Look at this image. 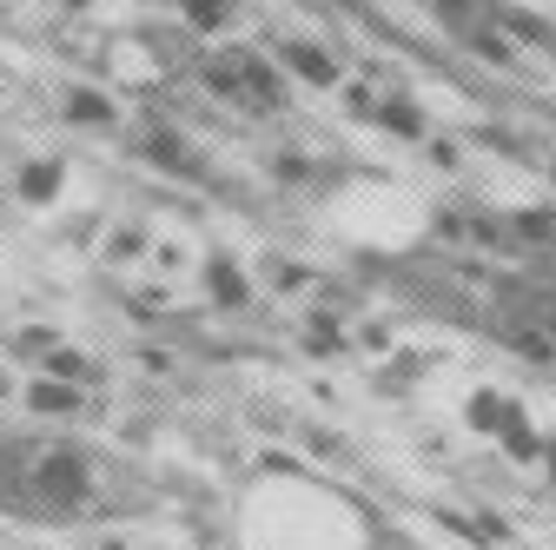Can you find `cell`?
Segmentation results:
<instances>
[{"mask_svg": "<svg viewBox=\"0 0 556 550\" xmlns=\"http://www.w3.org/2000/svg\"><path fill=\"white\" fill-rule=\"evenodd\" d=\"M147 252V233H113V259H139Z\"/></svg>", "mask_w": 556, "mask_h": 550, "instance_id": "13", "label": "cell"}, {"mask_svg": "<svg viewBox=\"0 0 556 550\" xmlns=\"http://www.w3.org/2000/svg\"><path fill=\"white\" fill-rule=\"evenodd\" d=\"M205 292H213L226 312H239L245 299H252V286H245V272L232 265V259H213V265H205Z\"/></svg>", "mask_w": 556, "mask_h": 550, "instance_id": "6", "label": "cell"}, {"mask_svg": "<svg viewBox=\"0 0 556 550\" xmlns=\"http://www.w3.org/2000/svg\"><path fill=\"white\" fill-rule=\"evenodd\" d=\"M464 418H470V432H483V438H497V432H510V425L523 418V404H510L504 391H477V398H470V411H464Z\"/></svg>", "mask_w": 556, "mask_h": 550, "instance_id": "3", "label": "cell"}, {"mask_svg": "<svg viewBox=\"0 0 556 550\" xmlns=\"http://www.w3.org/2000/svg\"><path fill=\"white\" fill-rule=\"evenodd\" d=\"M226 60H232L239 87H245V107H286V80H278V66H271L265 53H252V47H226Z\"/></svg>", "mask_w": 556, "mask_h": 550, "instance_id": "2", "label": "cell"}, {"mask_svg": "<svg viewBox=\"0 0 556 550\" xmlns=\"http://www.w3.org/2000/svg\"><path fill=\"white\" fill-rule=\"evenodd\" d=\"M497 438H504V451H510L517 464H543V438H536V432H530L523 418H517L510 432H497Z\"/></svg>", "mask_w": 556, "mask_h": 550, "instance_id": "11", "label": "cell"}, {"mask_svg": "<svg viewBox=\"0 0 556 550\" xmlns=\"http://www.w3.org/2000/svg\"><path fill=\"white\" fill-rule=\"evenodd\" d=\"M543 477H549V491H556V438H543Z\"/></svg>", "mask_w": 556, "mask_h": 550, "instance_id": "15", "label": "cell"}, {"mask_svg": "<svg viewBox=\"0 0 556 550\" xmlns=\"http://www.w3.org/2000/svg\"><path fill=\"white\" fill-rule=\"evenodd\" d=\"M384 133H397V140H425V113H417L410 100H378V113H371Z\"/></svg>", "mask_w": 556, "mask_h": 550, "instance_id": "8", "label": "cell"}, {"mask_svg": "<svg viewBox=\"0 0 556 550\" xmlns=\"http://www.w3.org/2000/svg\"><path fill=\"white\" fill-rule=\"evenodd\" d=\"M14 192H21L27 205H47V199L60 192V166H53V160H34V166H21V179H14Z\"/></svg>", "mask_w": 556, "mask_h": 550, "instance_id": "9", "label": "cell"}, {"mask_svg": "<svg viewBox=\"0 0 556 550\" xmlns=\"http://www.w3.org/2000/svg\"><path fill=\"white\" fill-rule=\"evenodd\" d=\"M27 491H47V504L53 511H74V504H87L93 498V471H87V458L80 451H40L34 458V477H27Z\"/></svg>", "mask_w": 556, "mask_h": 550, "instance_id": "1", "label": "cell"}, {"mask_svg": "<svg viewBox=\"0 0 556 550\" xmlns=\"http://www.w3.org/2000/svg\"><path fill=\"white\" fill-rule=\"evenodd\" d=\"M27 411H40V418H74V411H80V385H66V378H34V385H27Z\"/></svg>", "mask_w": 556, "mask_h": 550, "instance_id": "4", "label": "cell"}, {"mask_svg": "<svg viewBox=\"0 0 556 550\" xmlns=\"http://www.w3.org/2000/svg\"><path fill=\"white\" fill-rule=\"evenodd\" d=\"M265 272H271V286H278V292H299V286H305V279H312V272H305V265H299V259H271V265H265Z\"/></svg>", "mask_w": 556, "mask_h": 550, "instance_id": "12", "label": "cell"}, {"mask_svg": "<svg viewBox=\"0 0 556 550\" xmlns=\"http://www.w3.org/2000/svg\"><path fill=\"white\" fill-rule=\"evenodd\" d=\"M278 60H286V66H299V74H305L312 87H331V80H338V60H331L325 47H305V40H286V47H278Z\"/></svg>", "mask_w": 556, "mask_h": 550, "instance_id": "5", "label": "cell"}, {"mask_svg": "<svg viewBox=\"0 0 556 550\" xmlns=\"http://www.w3.org/2000/svg\"><path fill=\"white\" fill-rule=\"evenodd\" d=\"M66 120H74V126H113L119 113H113V100H106V93L74 87V93H66Z\"/></svg>", "mask_w": 556, "mask_h": 550, "instance_id": "7", "label": "cell"}, {"mask_svg": "<svg viewBox=\"0 0 556 550\" xmlns=\"http://www.w3.org/2000/svg\"><path fill=\"white\" fill-rule=\"evenodd\" d=\"M74 8H87V0H74Z\"/></svg>", "mask_w": 556, "mask_h": 550, "instance_id": "16", "label": "cell"}, {"mask_svg": "<svg viewBox=\"0 0 556 550\" xmlns=\"http://www.w3.org/2000/svg\"><path fill=\"white\" fill-rule=\"evenodd\" d=\"M517 226H523V233H530V239H549V233H556V220H549V213H523V220H517Z\"/></svg>", "mask_w": 556, "mask_h": 550, "instance_id": "14", "label": "cell"}, {"mask_svg": "<svg viewBox=\"0 0 556 550\" xmlns=\"http://www.w3.org/2000/svg\"><path fill=\"white\" fill-rule=\"evenodd\" d=\"M179 8H186V21L205 27V34H219V27L232 21V0H179Z\"/></svg>", "mask_w": 556, "mask_h": 550, "instance_id": "10", "label": "cell"}]
</instances>
